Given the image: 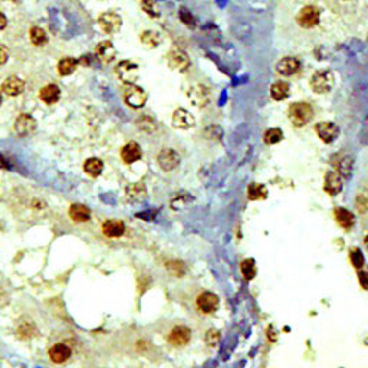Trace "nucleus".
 <instances>
[{"instance_id": "a19ab883", "label": "nucleus", "mask_w": 368, "mask_h": 368, "mask_svg": "<svg viewBox=\"0 0 368 368\" xmlns=\"http://www.w3.org/2000/svg\"><path fill=\"white\" fill-rule=\"evenodd\" d=\"M6 25H7V19H6V16L0 12V30H1V29H4V27H6Z\"/></svg>"}, {"instance_id": "1a4fd4ad", "label": "nucleus", "mask_w": 368, "mask_h": 368, "mask_svg": "<svg viewBox=\"0 0 368 368\" xmlns=\"http://www.w3.org/2000/svg\"><path fill=\"white\" fill-rule=\"evenodd\" d=\"M189 99L196 107H206L210 102V89L201 84L193 85L189 89Z\"/></svg>"}, {"instance_id": "bb28decb", "label": "nucleus", "mask_w": 368, "mask_h": 368, "mask_svg": "<svg viewBox=\"0 0 368 368\" xmlns=\"http://www.w3.org/2000/svg\"><path fill=\"white\" fill-rule=\"evenodd\" d=\"M84 170H85V173H88L89 175L97 177V175H99V174L102 173V170H104V163H102L99 158L92 157V158H89V160L85 161Z\"/></svg>"}, {"instance_id": "39448f33", "label": "nucleus", "mask_w": 368, "mask_h": 368, "mask_svg": "<svg viewBox=\"0 0 368 368\" xmlns=\"http://www.w3.org/2000/svg\"><path fill=\"white\" fill-rule=\"evenodd\" d=\"M319 16H321V13L315 6H305L299 10L296 21H298L301 27L311 29V27H314V26H317L319 23Z\"/></svg>"}, {"instance_id": "6ab92c4d", "label": "nucleus", "mask_w": 368, "mask_h": 368, "mask_svg": "<svg viewBox=\"0 0 368 368\" xmlns=\"http://www.w3.org/2000/svg\"><path fill=\"white\" fill-rule=\"evenodd\" d=\"M102 232L108 238H120L125 233V224L121 220L111 219L102 224Z\"/></svg>"}, {"instance_id": "dca6fc26", "label": "nucleus", "mask_w": 368, "mask_h": 368, "mask_svg": "<svg viewBox=\"0 0 368 368\" xmlns=\"http://www.w3.org/2000/svg\"><path fill=\"white\" fill-rule=\"evenodd\" d=\"M190 337H192V332H190L189 328H186V326H175L173 331L170 332V335H169V341L174 346H183L190 341Z\"/></svg>"}, {"instance_id": "6e6552de", "label": "nucleus", "mask_w": 368, "mask_h": 368, "mask_svg": "<svg viewBox=\"0 0 368 368\" xmlns=\"http://www.w3.org/2000/svg\"><path fill=\"white\" fill-rule=\"evenodd\" d=\"M315 132L318 134V137L326 143H332L338 138L340 135V128L337 127V124L331 123V121H322V123H318L315 125Z\"/></svg>"}, {"instance_id": "f704fd0d", "label": "nucleus", "mask_w": 368, "mask_h": 368, "mask_svg": "<svg viewBox=\"0 0 368 368\" xmlns=\"http://www.w3.org/2000/svg\"><path fill=\"white\" fill-rule=\"evenodd\" d=\"M351 169H352V160L349 157H345L340 161V166H338V170H340V175H344V177H349L351 174Z\"/></svg>"}, {"instance_id": "a211bd4d", "label": "nucleus", "mask_w": 368, "mask_h": 368, "mask_svg": "<svg viewBox=\"0 0 368 368\" xmlns=\"http://www.w3.org/2000/svg\"><path fill=\"white\" fill-rule=\"evenodd\" d=\"M325 192L331 196H337L343 190V181L341 175L335 172H329L325 175Z\"/></svg>"}, {"instance_id": "0eeeda50", "label": "nucleus", "mask_w": 368, "mask_h": 368, "mask_svg": "<svg viewBox=\"0 0 368 368\" xmlns=\"http://www.w3.org/2000/svg\"><path fill=\"white\" fill-rule=\"evenodd\" d=\"M167 64L174 71L186 72L190 68V59H189L186 52H183L180 49H173L167 55Z\"/></svg>"}, {"instance_id": "37998d69", "label": "nucleus", "mask_w": 368, "mask_h": 368, "mask_svg": "<svg viewBox=\"0 0 368 368\" xmlns=\"http://www.w3.org/2000/svg\"><path fill=\"white\" fill-rule=\"evenodd\" d=\"M0 105H1V94H0Z\"/></svg>"}, {"instance_id": "393cba45", "label": "nucleus", "mask_w": 368, "mask_h": 368, "mask_svg": "<svg viewBox=\"0 0 368 368\" xmlns=\"http://www.w3.org/2000/svg\"><path fill=\"white\" fill-rule=\"evenodd\" d=\"M335 219L337 223L344 229H351L354 226V215L344 207H338L335 210Z\"/></svg>"}, {"instance_id": "58836bf2", "label": "nucleus", "mask_w": 368, "mask_h": 368, "mask_svg": "<svg viewBox=\"0 0 368 368\" xmlns=\"http://www.w3.org/2000/svg\"><path fill=\"white\" fill-rule=\"evenodd\" d=\"M217 340H219V334H217V331H209L207 332V344L209 345H215L217 343Z\"/></svg>"}, {"instance_id": "c756f323", "label": "nucleus", "mask_w": 368, "mask_h": 368, "mask_svg": "<svg viewBox=\"0 0 368 368\" xmlns=\"http://www.w3.org/2000/svg\"><path fill=\"white\" fill-rule=\"evenodd\" d=\"M29 36H30V42L36 45V46H44L48 42L46 32L41 27H32L30 32H29Z\"/></svg>"}, {"instance_id": "2eb2a0df", "label": "nucleus", "mask_w": 368, "mask_h": 368, "mask_svg": "<svg viewBox=\"0 0 368 368\" xmlns=\"http://www.w3.org/2000/svg\"><path fill=\"white\" fill-rule=\"evenodd\" d=\"M95 53L98 56L99 61H102L104 64H109L115 59L117 56V50L114 48V45L111 41H102L99 44L97 45V49H95Z\"/></svg>"}, {"instance_id": "aec40b11", "label": "nucleus", "mask_w": 368, "mask_h": 368, "mask_svg": "<svg viewBox=\"0 0 368 368\" xmlns=\"http://www.w3.org/2000/svg\"><path fill=\"white\" fill-rule=\"evenodd\" d=\"M23 89H25V84L18 76H9L3 82V92L10 95V97H16V95L22 94Z\"/></svg>"}, {"instance_id": "412c9836", "label": "nucleus", "mask_w": 368, "mask_h": 368, "mask_svg": "<svg viewBox=\"0 0 368 368\" xmlns=\"http://www.w3.org/2000/svg\"><path fill=\"white\" fill-rule=\"evenodd\" d=\"M39 97H41V99L44 101L45 104H49V105L56 104L59 101V98H61V89L56 85H53V84L46 85V87L41 89Z\"/></svg>"}, {"instance_id": "c03bdc74", "label": "nucleus", "mask_w": 368, "mask_h": 368, "mask_svg": "<svg viewBox=\"0 0 368 368\" xmlns=\"http://www.w3.org/2000/svg\"><path fill=\"white\" fill-rule=\"evenodd\" d=\"M13 1H16V0H13Z\"/></svg>"}, {"instance_id": "9d476101", "label": "nucleus", "mask_w": 368, "mask_h": 368, "mask_svg": "<svg viewBox=\"0 0 368 368\" xmlns=\"http://www.w3.org/2000/svg\"><path fill=\"white\" fill-rule=\"evenodd\" d=\"M172 124L174 128L178 130H189L193 128L196 125L195 117L184 108H178L174 111L173 118H172Z\"/></svg>"}, {"instance_id": "f3484780", "label": "nucleus", "mask_w": 368, "mask_h": 368, "mask_svg": "<svg viewBox=\"0 0 368 368\" xmlns=\"http://www.w3.org/2000/svg\"><path fill=\"white\" fill-rule=\"evenodd\" d=\"M121 158L124 163L127 164H132L135 161H138L141 158V147L135 143V141H130L128 144H125L121 150Z\"/></svg>"}, {"instance_id": "4c0bfd02", "label": "nucleus", "mask_w": 368, "mask_h": 368, "mask_svg": "<svg viewBox=\"0 0 368 368\" xmlns=\"http://www.w3.org/2000/svg\"><path fill=\"white\" fill-rule=\"evenodd\" d=\"M9 59V50L4 45H0V65L6 64Z\"/></svg>"}, {"instance_id": "e433bc0d", "label": "nucleus", "mask_w": 368, "mask_h": 368, "mask_svg": "<svg viewBox=\"0 0 368 368\" xmlns=\"http://www.w3.org/2000/svg\"><path fill=\"white\" fill-rule=\"evenodd\" d=\"M351 260H352L355 268H361L364 265V258H363V255H361V252L358 249L351 252Z\"/></svg>"}, {"instance_id": "cd10ccee", "label": "nucleus", "mask_w": 368, "mask_h": 368, "mask_svg": "<svg viewBox=\"0 0 368 368\" xmlns=\"http://www.w3.org/2000/svg\"><path fill=\"white\" fill-rule=\"evenodd\" d=\"M78 64H79V61L75 59V58H62V59L59 61V64H58V72H59L62 76L71 75V74L76 69Z\"/></svg>"}, {"instance_id": "f257e3e1", "label": "nucleus", "mask_w": 368, "mask_h": 368, "mask_svg": "<svg viewBox=\"0 0 368 368\" xmlns=\"http://www.w3.org/2000/svg\"><path fill=\"white\" fill-rule=\"evenodd\" d=\"M288 115L294 127L302 128L314 117V109L308 102H295L288 109Z\"/></svg>"}, {"instance_id": "9b49d317", "label": "nucleus", "mask_w": 368, "mask_h": 368, "mask_svg": "<svg viewBox=\"0 0 368 368\" xmlns=\"http://www.w3.org/2000/svg\"><path fill=\"white\" fill-rule=\"evenodd\" d=\"M158 166L164 170V172H172L174 169L178 167L180 164V155L172 148H164L158 154Z\"/></svg>"}, {"instance_id": "ddd939ff", "label": "nucleus", "mask_w": 368, "mask_h": 368, "mask_svg": "<svg viewBox=\"0 0 368 368\" xmlns=\"http://www.w3.org/2000/svg\"><path fill=\"white\" fill-rule=\"evenodd\" d=\"M197 306L204 314H212L219 308V298L212 292H203L197 298Z\"/></svg>"}, {"instance_id": "20e7f679", "label": "nucleus", "mask_w": 368, "mask_h": 368, "mask_svg": "<svg viewBox=\"0 0 368 368\" xmlns=\"http://www.w3.org/2000/svg\"><path fill=\"white\" fill-rule=\"evenodd\" d=\"M124 101L131 108H143L147 102V92L135 84L127 85L124 92Z\"/></svg>"}, {"instance_id": "f03ea898", "label": "nucleus", "mask_w": 368, "mask_h": 368, "mask_svg": "<svg viewBox=\"0 0 368 368\" xmlns=\"http://www.w3.org/2000/svg\"><path fill=\"white\" fill-rule=\"evenodd\" d=\"M335 84L334 74L328 69H318L311 76V88L317 94H328Z\"/></svg>"}, {"instance_id": "ea45409f", "label": "nucleus", "mask_w": 368, "mask_h": 368, "mask_svg": "<svg viewBox=\"0 0 368 368\" xmlns=\"http://www.w3.org/2000/svg\"><path fill=\"white\" fill-rule=\"evenodd\" d=\"M360 282H361L363 288L368 289V273H364V272H361V273H360Z\"/></svg>"}, {"instance_id": "423d86ee", "label": "nucleus", "mask_w": 368, "mask_h": 368, "mask_svg": "<svg viewBox=\"0 0 368 368\" xmlns=\"http://www.w3.org/2000/svg\"><path fill=\"white\" fill-rule=\"evenodd\" d=\"M98 25L99 27L105 32V33H109V35H114L117 33L120 29H121V25H123V19L120 15L114 13V12H107V13H102L98 19Z\"/></svg>"}, {"instance_id": "7ed1b4c3", "label": "nucleus", "mask_w": 368, "mask_h": 368, "mask_svg": "<svg viewBox=\"0 0 368 368\" xmlns=\"http://www.w3.org/2000/svg\"><path fill=\"white\" fill-rule=\"evenodd\" d=\"M115 74L120 78V81H123L127 85H132L138 79L140 68L131 61H121L115 68Z\"/></svg>"}, {"instance_id": "72a5a7b5", "label": "nucleus", "mask_w": 368, "mask_h": 368, "mask_svg": "<svg viewBox=\"0 0 368 368\" xmlns=\"http://www.w3.org/2000/svg\"><path fill=\"white\" fill-rule=\"evenodd\" d=\"M141 7H143V10H144L148 16H151V18H158V16H160V13H158V10H157V6H155V1H154V0H141Z\"/></svg>"}, {"instance_id": "7c9ffc66", "label": "nucleus", "mask_w": 368, "mask_h": 368, "mask_svg": "<svg viewBox=\"0 0 368 368\" xmlns=\"http://www.w3.org/2000/svg\"><path fill=\"white\" fill-rule=\"evenodd\" d=\"M247 196L250 200H262L268 196V190L263 184H250L247 189Z\"/></svg>"}, {"instance_id": "c85d7f7f", "label": "nucleus", "mask_w": 368, "mask_h": 368, "mask_svg": "<svg viewBox=\"0 0 368 368\" xmlns=\"http://www.w3.org/2000/svg\"><path fill=\"white\" fill-rule=\"evenodd\" d=\"M141 42L147 48H157L161 42V36L155 30H146L141 33Z\"/></svg>"}, {"instance_id": "f8f14e48", "label": "nucleus", "mask_w": 368, "mask_h": 368, "mask_svg": "<svg viewBox=\"0 0 368 368\" xmlns=\"http://www.w3.org/2000/svg\"><path fill=\"white\" fill-rule=\"evenodd\" d=\"M15 130L21 137H27L36 130V120L30 114H21L15 123Z\"/></svg>"}, {"instance_id": "473e14b6", "label": "nucleus", "mask_w": 368, "mask_h": 368, "mask_svg": "<svg viewBox=\"0 0 368 368\" xmlns=\"http://www.w3.org/2000/svg\"><path fill=\"white\" fill-rule=\"evenodd\" d=\"M282 138H283V132L279 128H269L263 135V140L266 144H276Z\"/></svg>"}, {"instance_id": "79ce46f5", "label": "nucleus", "mask_w": 368, "mask_h": 368, "mask_svg": "<svg viewBox=\"0 0 368 368\" xmlns=\"http://www.w3.org/2000/svg\"><path fill=\"white\" fill-rule=\"evenodd\" d=\"M366 246L368 247V233H367V236H366Z\"/></svg>"}, {"instance_id": "a878e982", "label": "nucleus", "mask_w": 368, "mask_h": 368, "mask_svg": "<svg viewBox=\"0 0 368 368\" xmlns=\"http://www.w3.org/2000/svg\"><path fill=\"white\" fill-rule=\"evenodd\" d=\"M146 187L141 184V183H134L127 187V197L131 201H140L143 198H146Z\"/></svg>"}, {"instance_id": "4be33fe9", "label": "nucleus", "mask_w": 368, "mask_h": 368, "mask_svg": "<svg viewBox=\"0 0 368 368\" xmlns=\"http://www.w3.org/2000/svg\"><path fill=\"white\" fill-rule=\"evenodd\" d=\"M69 217L74 221L84 223V221H88L91 219V210L84 204H72L69 207Z\"/></svg>"}, {"instance_id": "b1692460", "label": "nucleus", "mask_w": 368, "mask_h": 368, "mask_svg": "<svg viewBox=\"0 0 368 368\" xmlns=\"http://www.w3.org/2000/svg\"><path fill=\"white\" fill-rule=\"evenodd\" d=\"M289 94H291V87H289V84L288 82H285V81H278V82H275L272 88H270V95H272V98L275 99V101H283V99H286L288 97H289Z\"/></svg>"}, {"instance_id": "4468645a", "label": "nucleus", "mask_w": 368, "mask_h": 368, "mask_svg": "<svg viewBox=\"0 0 368 368\" xmlns=\"http://www.w3.org/2000/svg\"><path fill=\"white\" fill-rule=\"evenodd\" d=\"M301 69V62L294 58V56H286L281 59L276 65V71L282 76H291L294 74H296Z\"/></svg>"}, {"instance_id": "5701e85b", "label": "nucleus", "mask_w": 368, "mask_h": 368, "mask_svg": "<svg viewBox=\"0 0 368 368\" xmlns=\"http://www.w3.org/2000/svg\"><path fill=\"white\" fill-rule=\"evenodd\" d=\"M49 357L53 363H58V364L65 363L66 360L71 357V349H69V346L64 345V344H56L50 348Z\"/></svg>"}, {"instance_id": "c9c22d12", "label": "nucleus", "mask_w": 368, "mask_h": 368, "mask_svg": "<svg viewBox=\"0 0 368 368\" xmlns=\"http://www.w3.org/2000/svg\"><path fill=\"white\" fill-rule=\"evenodd\" d=\"M180 19H181V22L184 23L187 27H195L196 22H195V18L192 16V13L189 12V10H186L184 7H181L180 9Z\"/></svg>"}, {"instance_id": "2f4dec72", "label": "nucleus", "mask_w": 368, "mask_h": 368, "mask_svg": "<svg viewBox=\"0 0 368 368\" xmlns=\"http://www.w3.org/2000/svg\"><path fill=\"white\" fill-rule=\"evenodd\" d=\"M240 269H242V273L246 279H253L255 275H256V266H255V260L253 259H245L240 265Z\"/></svg>"}]
</instances>
